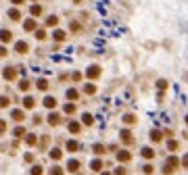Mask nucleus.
<instances>
[{
	"label": "nucleus",
	"mask_w": 188,
	"mask_h": 175,
	"mask_svg": "<svg viewBox=\"0 0 188 175\" xmlns=\"http://www.w3.org/2000/svg\"><path fill=\"white\" fill-rule=\"evenodd\" d=\"M178 159L176 156H169V159H167V161H165V167H163V173L165 175H169V173H174V171H176L178 169Z\"/></svg>",
	"instance_id": "f257e3e1"
},
{
	"label": "nucleus",
	"mask_w": 188,
	"mask_h": 175,
	"mask_svg": "<svg viewBox=\"0 0 188 175\" xmlns=\"http://www.w3.org/2000/svg\"><path fill=\"white\" fill-rule=\"evenodd\" d=\"M100 67L98 65H90L88 67V71H86V77H90V79H96V77H100Z\"/></svg>",
	"instance_id": "f03ea898"
},
{
	"label": "nucleus",
	"mask_w": 188,
	"mask_h": 175,
	"mask_svg": "<svg viewBox=\"0 0 188 175\" xmlns=\"http://www.w3.org/2000/svg\"><path fill=\"white\" fill-rule=\"evenodd\" d=\"M2 77H4L6 82H13V79L17 77V71H15V67H6V69L2 71Z\"/></svg>",
	"instance_id": "7ed1b4c3"
},
{
	"label": "nucleus",
	"mask_w": 188,
	"mask_h": 175,
	"mask_svg": "<svg viewBox=\"0 0 188 175\" xmlns=\"http://www.w3.org/2000/svg\"><path fill=\"white\" fill-rule=\"evenodd\" d=\"M27 50H29L27 42H17L15 44V52H19V54H27Z\"/></svg>",
	"instance_id": "20e7f679"
},
{
	"label": "nucleus",
	"mask_w": 188,
	"mask_h": 175,
	"mask_svg": "<svg viewBox=\"0 0 188 175\" xmlns=\"http://www.w3.org/2000/svg\"><path fill=\"white\" fill-rule=\"evenodd\" d=\"M11 117H13V119H15V121H19V123H21V121H23V119H25V113H23V111H21V108H15V111H13V113H11Z\"/></svg>",
	"instance_id": "39448f33"
},
{
	"label": "nucleus",
	"mask_w": 188,
	"mask_h": 175,
	"mask_svg": "<svg viewBox=\"0 0 188 175\" xmlns=\"http://www.w3.org/2000/svg\"><path fill=\"white\" fill-rule=\"evenodd\" d=\"M13 40V34L9 29H0V42H11Z\"/></svg>",
	"instance_id": "423d86ee"
},
{
	"label": "nucleus",
	"mask_w": 188,
	"mask_h": 175,
	"mask_svg": "<svg viewBox=\"0 0 188 175\" xmlns=\"http://www.w3.org/2000/svg\"><path fill=\"white\" fill-rule=\"evenodd\" d=\"M48 123H50V125H59L61 123V115L59 113H50V115H48Z\"/></svg>",
	"instance_id": "0eeeda50"
},
{
	"label": "nucleus",
	"mask_w": 188,
	"mask_h": 175,
	"mask_svg": "<svg viewBox=\"0 0 188 175\" xmlns=\"http://www.w3.org/2000/svg\"><path fill=\"white\" fill-rule=\"evenodd\" d=\"M80 169V161H75V159H71L69 163H67V171H71V173H75Z\"/></svg>",
	"instance_id": "6e6552de"
},
{
	"label": "nucleus",
	"mask_w": 188,
	"mask_h": 175,
	"mask_svg": "<svg viewBox=\"0 0 188 175\" xmlns=\"http://www.w3.org/2000/svg\"><path fill=\"white\" fill-rule=\"evenodd\" d=\"M130 159H132V154H130L128 150H121V152H117V161H121V163H128Z\"/></svg>",
	"instance_id": "1a4fd4ad"
},
{
	"label": "nucleus",
	"mask_w": 188,
	"mask_h": 175,
	"mask_svg": "<svg viewBox=\"0 0 188 175\" xmlns=\"http://www.w3.org/2000/svg\"><path fill=\"white\" fill-rule=\"evenodd\" d=\"M136 121H138V119H136V115H132V113H128V115L123 117V123H126V125H134Z\"/></svg>",
	"instance_id": "9d476101"
},
{
	"label": "nucleus",
	"mask_w": 188,
	"mask_h": 175,
	"mask_svg": "<svg viewBox=\"0 0 188 175\" xmlns=\"http://www.w3.org/2000/svg\"><path fill=\"white\" fill-rule=\"evenodd\" d=\"M44 106H46V108H55V106H57V100H55L52 96H46V98H44Z\"/></svg>",
	"instance_id": "9b49d317"
},
{
	"label": "nucleus",
	"mask_w": 188,
	"mask_h": 175,
	"mask_svg": "<svg viewBox=\"0 0 188 175\" xmlns=\"http://www.w3.org/2000/svg\"><path fill=\"white\" fill-rule=\"evenodd\" d=\"M23 106H25V108H34V106H36V100L32 98V96H25V98H23Z\"/></svg>",
	"instance_id": "f8f14e48"
},
{
	"label": "nucleus",
	"mask_w": 188,
	"mask_h": 175,
	"mask_svg": "<svg viewBox=\"0 0 188 175\" xmlns=\"http://www.w3.org/2000/svg\"><path fill=\"white\" fill-rule=\"evenodd\" d=\"M23 29H27V31H34L36 29V19H27L23 23Z\"/></svg>",
	"instance_id": "ddd939ff"
},
{
	"label": "nucleus",
	"mask_w": 188,
	"mask_h": 175,
	"mask_svg": "<svg viewBox=\"0 0 188 175\" xmlns=\"http://www.w3.org/2000/svg\"><path fill=\"white\" fill-rule=\"evenodd\" d=\"M9 17H11L13 21H19V19H21V13L17 11V9H11V11H9Z\"/></svg>",
	"instance_id": "4468645a"
},
{
	"label": "nucleus",
	"mask_w": 188,
	"mask_h": 175,
	"mask_svg": "<svg viewBox=\"0 0 188 175\" xmlns=\"http://www.w3.org/2000/svg\"><path fill=\"white\" fill-rule=\"evenodd\" d=\"M77 96H80V94H77V90H73V88H69V90H67V100H77Z\"/></svg>",
	"instance_id": "2eb2a0df"
},
{
	"label": "nucleus",
	"mask_w": 188,
	"mask_h": 175,
	"mask_svg": "<svg viewBox=\"0 0 188 175\" xmlns=\"http://www.w3.org/2000/svg\"><path fill=\"white\" fill-rule=\"evenodd\" d=\"M61 156H63V152H61L59 148H52V150H50V159H55V161H59Z\"/></svg>",
	"instance_id": "dca6fc26"
},
{
	"label": "nucleus",
	"mask_w": 188,
	"mask_h": 175,
	"mask_svg": "<svg viewBox=\"0 0 188 175\" xmlns=\"http://www.w3.org/2000/svg\"><path fill=\"white\" fill-rule=\"evenodd\" d=\"M142 156H144V159H153L155 150H153V148H142Z\"/></svg>",
	"instance_id": "f3484780"
},
{
	"label": "nucleus",
	"mask_w": 188,
	"mask_h": 175,
	"mask_svg": "<svg viewBox=\"0 0 188 175\" xmlns=\"http://www.w3.org/2000/svg\"><path fill=\"white\" fill-rule=\"evenodd\" d=\"M69 131H71V133H80V123L69 121Z\"/></svg>",
	"instance_id": "a211bd4d"
},
{
	"label": "nucleus",
	"mask_w": 188,
	"mask_h": 175,
	"mask_svg": "<svg viewBox=\"0 0 188 175\" xmlns=\"http://www.w3.org/2000/svg\"><path fill=\"white\" fill-rule=\"evenodd\" d=\"M9 104H11V98L9 96H0V108H6Z\"/></svg>",
	"instance_id": "6ab92c4d"
},
{
	"label": "nucleus",
	"mask_w": 188,
	"mask_h": 175,
	"mask_svg": "<svg viewBox=\"0 0 188 175\" xmlns=\"http://www.w3.org/2000/svg\"><path fill=\"white\" fill-rule=\"evenodd\" d=\"M77 148H80V146H77V142H75V140H69V142H67V150H69V152H75Z\"/></svg>",
	"instance_id": "aec40b11"
},
{
	"label": "nucleus",
	"mask_w": 188,
	"mask_h": 175,
	"mask_svg": "<svg viewBox=\"0 0 188 175\" xmlns=\"http://www.w3.org/2000/svg\"><path fill=\"white\" fill-rule=\"evenodd\" d=\"M29 13H32L34 17H38V15H42V6H40V4H34V6L29 9Z\"/></svg>",
	"instance_id": "412c9836"
},
{
	"label": "nucleus",
	"mask_w": 188,
	"mask_h": 175,
	"mask_svg": "<svg viewBox=\"0 0 188 175\" xmlns=\"http://www.w3.org/2000/svg\"><path fill=\"white\" fill-rule=\"evenodd\" d=\"M52 38H55L57 42H63V40H65V31H61V29H57V31L52 34Z\"/></svg>",
	"instance_id": "4be33fe9"
},
{
	"label": "nucleus",
	"mask_w": 188,
	"mask_h": 175,
	"mask_svg": "<svg viewBox=\"0 0 188 175\" xmlns=\"http://www.w3.org/2000/svg\"><path fill=\"white\" fill-rule=\"evenodd\" d=\"M121 140H123V142H128V144L132 142V133H130L128 129H123V131H121Z\"/></svg>",
	"instance_id": "5701e85b"
},
{
	"label": "nucleus",
	"mask_w": 188,
	"mask_h": 175,
	"mask_svg": "<svg viewBox=\"0 0 188 175\" xmlns=\"http://www.w3.org/2000/svg\"><path fill=\"white\" fill-rule=\"evenodd\" d=\"M19 90H21V92H27V90H29V82H27V79H21V82H19Z\"/></svg>",
	"instance_id": "b1692460"
},
{
	"label": "nucleus",
	"mask_w": 188,
	"mask_h": 175,
	"mask_svg": "<svg viewBox=\"0 0 188 175\" xmlns=\"http://www.w3.org/2000/svg\"><path fill=\"white\" fill-rule=\"evenodd\" d=\"M57 23H59V19H57L55 15H52V17H48V19H46V25H48V27H55Z\"/></svg>",
	"instance_id": "393cba45"
},
{
	"label": "nucleus",
	"mask_w": 188,
	"mask_h": 175,
	"mask_svg": "<svg viewBox=\"0 0 188 175\" xmlns=\"http://www.w3.org/2000/svg\"><path fill=\"white\" fill-rule=\"evenodd\" d=\"M84 92H86V94H94V92H96V86H94V83H88V86H84Z\"/></svg>",
	"instance_id": "a878e982"
},
{
	"label": "nucleus",
	"mask_w": 188,
	"mask_h": 175,
	"mask_svg": "<svg viewBox=\"0 0 188 175\" xmlns=\"http://www.w3.org/2000/svg\"><path fill=\"white\" fill-rule=\"evenodd\" d=\"M65 113H67V115L75 113V104H73V102H67V104H65Z\"/></svg>",
	"instance_id": "bb28decb"
},
{
	"label": "nucleus",
	"mask_w": 188,
	"mask_h": 175,
	"mask_svg": "<svg viewBox=\"0 0 188 175\" xmlns=\"http://www.w3.org/2000/svg\"><path fill=\"white\" fill-rule=\"evenodd\" d=\"M92 150L96 152V154H103V152H105V146H103V144H94Z\"/></svg>",
	"instance_id": "cd10ccee"
},
{
	"label": "nucleus",
	"mask_w": 188,
	"mask_h": 175,
	"mask_svg": "<svg viewBox=\"0 0 188 175\" xmlns=\"http://www.w3.org/2000/svg\"><path fill=\"white\" fill-rule=\"evenodd\" d=\"M36 86H38V90H46V88H48V82H46V79H38V83H36Z\"/></svg>",
	"instance_id": "c85d7f7f"
},
{
	"label": "nucleus",
	"mask_w": 188,
	"mask_h": 175,
	"mask_svg": "<svg viewBox=\"0 0 188 175\" xmlns=\"http://www.w3.org/2000/svg\"><path fill=\"white\" fill-rule=\"evenodd\" d=\"M151 140H153V142H159V140H161V131H157V129H155V131H151Z\"/></svg>",
	"instance_id": "c756f323"
},
{
	"label": "nucleus",
	"mask_w": 188,
	"mask_h": 175,
	"mask_svg": "<svg viewBox=\"0 0 188 175\" xmlns=\"http://www.w3.org/2000/svg\"><path fill=\"white\" fill-rule=\"evenodd\" d=\"M82 121H84V123H86V125H92V123H94V119H92V115H88V113H86V115L82 117Z\"/></svg>",
	"instance_id": "7c9ffc66"
},
{
	"label": "nucleus",
	"mask_w": 188,
	"mask_h": 175,
	"mask_svg": "<svg viewBox=\"0 0 188 175\" xmlns=\"http://www.w3.org/2000/svg\"><path fill=\"white\" fill-rule=\"evenodd\" d=\"M25 142H27V144H29V146H34L36 142H38V138H36L34 133H29V136H27V140H25Z\"/></svg>",
	"instance_id": "2f4dec72"
},
{
	"label": "nucleus",
	"mask_w": 188,
	"mask_h": 175,
	"mask_svg": "<svg viewBox=\"0 0 188 175\" xmlns=\"http://www.w3.org/2000/svg\"><path fill=\"white\" fill-rule=\"evenodd\" d=\"M90 167H92L94 171H100V167H103V163H100V161H92V165H90Z\"/></svg>",
	"instance_id": "473e14b6"
},
{
	"label": "nucleus",
	"mask_w": 188,
	"mask_h": 175,
	"mask_svg": "<svg viewBox=\"0 0 188 175\" xmlns=\"http://www.w3.org/2000/svg\"><path fill=\"white\" fill-rule=\"evenodd\" d=\"M32 175H42V167H40V165L32 167Z\"/></svg>",
	"instance_id": "72a5a7b5"
},
{
	"label": "nucleus",
	"mask_w": 188,
	"mask_h": 175,
	"mask_svg": "<svg viewBox=\"0 0 188 175\" xmlns=\"http://www.w3.org/2000/svg\"><path fill=\"white\" fill-rule=\"evenodd\" d=\"M50 175H63V169H61V167H52V169H50Z\"/></svg>",
	"instance_id": "f704fd0d"
},
{
	"label": "nucleus",
	"mask_w": 188,
	"mask_h": 175,
	"mask_svg": "<svg viewBox=\"0 0 188 175\" xmlns=\"http://www.w3.org/2000/svg\"><path fill=\"white\" fill-rule=\"evenodd\" d=\"M36 38H38V40H44V38H46V31H44V29H38V31H36Z\"/></svg>",
	"instance_id": "c9c22d12"
},
{
	"label": "nucleus",
	"mask_w": 188,
	"mask_h": 175,
	"mask_svg": "<svg viewBox=\"0 0 188 175\" xmlns=\"http://www.w3.org/2000/svg\"><path fill=\"white\" fill-rule=\"evenodd\" d=\"M15 136H17V138H23V136H25V129L23 127H17V129H15Z\"/></svg>",
	"instance_id": "e433bc0d"
},
{
	"label": "nucleus",
	"mask_w": 188,
	"mask_h": 175,
	"mask_svg": "<svg viewBox=\"0 0 188 175\" xmlns=\"http://www.w3.org/2000/svg\"><path fill=\"white\" fill-rule=\"evenodd\" d=\"M142 171H144L146 175H151V173H153V165H144V167H142Z\"/></svg>",
	"instance_id": "4c0bfd02"
},
{
	"label": "nucleus",
	"mask_w": 188,
	"mask_h": 175,
	"mask_svg": "<svg viewBox=\"0 0 188 175\" xmlns=\"http://www.w3.org/2000/svg\"><path fill=\"white\" fill-rule=\"evenodd\" d=\"M157 88H159V90H165V88H167V82H165V79H159V82H157Z\"/></svg>",
	"instance_id": "58836bf2"
},
{
	"label": "nucleus",
	"mask_w": 188,
	"mask_h": 175,
	"mask_svg": "<svg viewBox=\"0 0 188 175\" xmlns=\"http://www.w3.org/2000/svg\"><path fill=\"white\" fill-rule=\"evenodd\" d=\"M167 148H169V150H176V148H178V142L169 140V142H167Z\"/></svg>",
	"instance_id": "ea45409f"
},
{
	"label": "nucleus",
	"mask_w": 188,
	"mask_h": 175,
	"mask_svg": "<svg viewBox=\"0 0 188 175\" xmlns=\"http://www.w3.org/2000/svg\"><path fill=\"white\" fill-rule=\"evenodd\" d=\"M4 131H6V123H4V121H2V119H0V136H2V133H4Z\"/></svg>",
	"instance_id": "a19ab883"
},
{
	"label": "nucleus",
	"mask_w": 188,
	"mask_h": 175,
	"mask_svg": "<svg viewBox=\"0 0 188 175\" xmlns=\"http://www.w3.org/2000/svg\"><path fill=\"white\" fill-rule=\"evenodd\" d=\"M6 54H9V50H6L4 46H0V57H6Z\"/></svg>",
	"instance_id": "79ce46f5"
},
{
	"label": "nucleus",
	"mask_w": 188,
	"mask_h": 175,
	"mask_svg": "<svg viewBox=\"0 0 188 175\" xmlns=\"http://www.w3.org/2000/svg\"><path fill=\"white\" fill-rule=\"evenodd\" d=\"M182 165H184V167H188V154L184 156V159H182Z\"/></svg>",
	"instance_id": "37998d69"
},
{
	"label": "nucleus",
	"mask_w": 188,
	"mask_h": 175,
	"mask_svg": "<svg viewBox=\"0 0 188 175\" xmlns=\"http://www.w3.org/2000/svg\"><path fill=\"white\" fill-rule=\"evenodd\" d=\"M25 0H13V4H23Z\"/></svg>",
	"instance_id": "c03bdc74"
},
{
	"label": "nucleus",
	"mask_w": 188,
	"mask_h": 175,
	"mask_svg": "<svg viewBox=\"0 0 188 175\" xmlns=\"http://www.w3.org/2000/svg\"><path fill=\"white\" fill-rule=\"evenodd\" d=\"M103 175H111V173H103Z\"/></svg>",
	"instance_id": "a18cd8bd"
},
{
	"label": "nucleus",
	"mask_w": 188,
	"mask_h": 175,
	"mask_svg": "<svg viewBox=\"0 0 188 175\" xmlns=\"http://www.w3.org/2000/svg\"><path fill=\"white\" fill-rule=\"evenodd\" d=\"M186 123H188V115H186Z\"/></svg>",
	"instance_id": "49530a36"
}]
</instances>
